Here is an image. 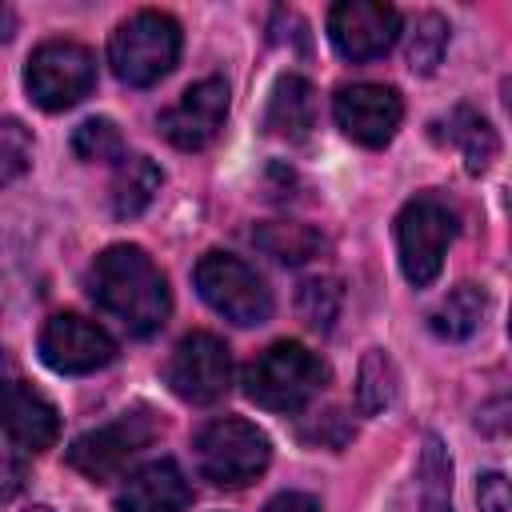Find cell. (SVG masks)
<instances>
[{"label":"cell","instance_id":"1","mask_svg":"<svg viewBox=\"0 0 512 512\" xmlns=\"http://www.w3.org/2000/svg\"><path fill=\"white\" fill-rule=\"evenodd\" d=\"M88 296L108 316H116L132 336H152L172 308L164 272L136 244H112L92 260Z\"/></svg>","mask_w":512,"mask_h":512},{"label":"cell","instance_id":"2","mask_svg":"<svg viewBox=\"0 0 512 512\" xmlns=\"http://www.w3.org/2000/svg\"><path fill=\"white\" fill-rule=\"evenodd\" d=\"M328 380V368L316 352H308L296 340H276L268 344L256 360H248L240 384L244 396L256 400L268 412H296L304 408Z\"/></svg>","mask_w":512,"mask_h":512},{"label":"cell","instance_id":"3","mask_svg":"<svg viewBox=\"0 0 512 512\" xmlns=\"http://www.w3.org/2000/svg\"><path fill=\"white\" fill-rule=\"evenodd\" d=\"M176 56H180V24L168 12H152V8L120 20L108 40V64L132 88H148L164 80L176 68Z\"/></svg>","mask_w":512,"mask_h":512},{"label":"cell","instance_id":"4","mask_svg":"<svg viewBox=\"0 0 512 512\" xmlns=\"http://www.w3.org/2000/svg\"><path fill=\"white\" fill-rule=\"evenodd\" d=\"M196 468L204 480L220 484V488H240V484H252L268 460H272V444L268 436L240 420V416H220V420H208L196 440Z\"/></svg>","mask_w":512,"mask_h":512},{"label":"cell","instance_id":"5","mask_svg":"<svg viewBox=\"0 0 512 512\" xmlns=\"http://www.w3.org/2000/svg\"><path fill=\"white\" fill-rule=\"evenodd\" d=\"M192 280H196L200 300L212 312H220L224 320L240 324V328L264 324L272 316V292H268V284L240 256L204 252L200 264H196V272H192Z\"/></svg>","mask_w":512,"mask_h":512},{"label":"cell","instance_id":"6","mask_svg":"<svg viewBox=\"0 0 512 512\" xmlns=\"http://www.w3.org/2000/svg\"><path fill=\"white\" fill-rule=\"evenodd\" d=\"M456 236V212L440 196H416L396 216V248L408 284L428 288L440 276L444 252Z\"/></svg>","mask_w":512,"mask_h":512},{"label":"cell","instance_id":"7","mask_svg":"<svg viewBox=\"0 0 512 512\" xmlns=\"http://www.w3.org/2000/svg\"><path fill=\"white\" fill-rule=\"evenodd\" d=\"M96 84V60L76 40H48L28 56L24 88L44 112L80 104Z\"/></svg>","mask_w":512,"mask_h":512},{"label":"cell","instance_id":"8","mask_svg":"<svg viewBox=\"0 0 512 512\" xmlns=\"http://www.w3.org/2000/svg\"><path fill=\"white\" fill-rule=\"evenodd\" d=\"M156 432H160V424H156V416H152L148 408L124 412V416H116V420H108V424H100V428L76 436V440L68 444V464H72L80 476H88V480H108V476H116L140 448H148V444L156 440Z\"/></svg>","mask_w":512,"mask_h":512},{"label":"cell","instance_id":"9","mask_svg":"<svg viewBox=\"0 0 512 512\" xmlns=\"http://www.w3.org/2000/svg\"><path fill=\"white\" fill-rule=\"evenodd\" d=\"M164 380L184 404H216L232 388L228 344L216 340L212 332H188L172 348V356L164 364Z\"/></svg>","mask_w":512,"mask_h":512},{"label":"cell","instance_id":"10","mask_svg":"<svg viewBox=\"0 0 512 512\" xmlns=\"http://www.w3.org/2000/svg\"><path fill=\"white\" fill-rule=\"evenodd\" d=\"M36 348H40V360L64 376H84L116 360V340L96 320H84L76 312H56L40 328Z\"/></svg>","mask_w":512,"mask_h":512},{"label":"cell","instance_id":"11","mask_svg":"<svg viewBox=\"0 0 512 512\" xmlns=\"http://www.w3.org/2000/svg\"><path fill=\"white\" fill-rule=\"evenodd\" d=\"M332 116L348 140L384 148L404 120V100L392 84H344L332 96Z\"/></svg>","mask_w":512,"mask_h":512},{"label":"cell","instance_id":"12","mask_svg":"<svg viewBox=\"0 0 512 512\" xmlns=\"http://www.w3.org/2000/svg\"><path fill=\"white\" fill-rule=\"evenodd\" d=\"M328 36L344 60H376L400 36V12L380 0H340L328 12Z\"/></svg>","mask_w":512,"mask_h":512},{"label":"cell","instance_id":"13","mask_svg":"<svg viewBox=\"0 0 512 512\" xmlns=\"http://www.w3.org/2000/svg\"><path fill=\"white\" fill-rule=\"evenodd\" d=\"M224 116H228V84L208 76V80H196L172 108L160 112V136L184 152H196L216 140V132L224 128Z\"/></svg>","mask_w":512,"mask_h":512},{"label":"cell","instance_id":"14","mask_svg":"<svg viewBox=\"0 0 512 512\" xmlns=\"http://www.w3.org/2000/svg\"><path fill=\"white\" fill-rule=\"evenodd\" d=\"M188 500H192V488H188L180 464L176 460H152L120 484L116 512H184Z\"/></svg>","mask_w":512,"mask_h":512},{"label":"cell","instance_id":"15","mask_svg":"<svg viewBox=\"0 0 512 512\" xmlns=\"http://www.w3.org/2000/svg\"><path fill=\"white\" fill-rule=\"evenodd\" d=\"M56 432H60V420H56V408L24 380H16L8 388V440L12 448L20 452H44L56 444Z\"/></svg>","mask_w":512,"mask_h":512},{"label":"cell","instance_id":"16","mask_svg":"<svg viewBox=\"0 0 512 512\" xmlns=\"http://www.w3.org/2000/svg\"><path fill=\"white\" fill-rule=\"evenodd\" d=\"M268 128L284 140H308L316 128V92L304 76H280L268 100Z\"/></svg>","mask_w":512,"mask_h":512},{"label":"cell","instance_id":"17","mask_svg":"<svg viewBox=\"0 0 512 512\" xmlns=\"http://www.w3.org/2000/svg\"><path fill=\"white\" fill-rule=\"evenodd\" d=\"M488 312V296L480 284H456L432 312H428V328L440 336V340H468L480 320Z\"/></svg>","mask_w":512,"mask_h":512},{"label":"cell","instance_id":"18","mask_svg":"<svg viewBox=\"0 0 512 512\" xmlns=\"http://www.w3.org/2000/svg\"><path fill=\"white\" fill-rule=\"evenodd\" d=\"M160 184H164V176L148 156H124L120 168H116V180H112V212H116V220L140 216L156 200Z\"/></svg>","mask_w":512,"mask_h":512},{"label":"cell","instance_id":"19","mask_svg":"<svg viewBox=\"0 0 512 512\" xmlns=\"http://www.w3.org/2000/svg\"><path fill=\"white\" fill-rule=\"evenodd\" d=\"M448 140L456 144V152L464 156V168L468 172H484L496 152H500V140H496V128L468 104L452 108L448 112Z\"/></svg>","mask_w":512,"mask_h":512},{"label":"cell","instance_id":"20","mask_svg":"<svg viewBox=\"0 0 512 512\" xmlns=\"http://www.w3.org/2000/svg\"><path fill=\"white\" fill-rule=\"evenodd\" d=\"M252 240H256L260 252H268V256L280 260V264H304V260H312V256L320 252V244H324L316 228L296 224V220H268V224H260V228L252 232Z\"/></svg>","mask_w":512,"mask_h":512},{"label":"cell","instance_id":"21","mask_svg":"<svg viewBox=\"0 0 512 512\" xmlns=\"http://www.w3.org/2000/svg\"><path fill=\"white\" fill-rule=\"evenodd\" d=\"M396 388H400L396 364L388 360V352L372 348V352L360 360V376H356V404H360V412H364V416L384 412V408L396 400Z\"/></svg>","mask_w":512,"mask_h":512},{"label":"cell","instance_id":"22","mask_svg":"<svg viewBox=\"0 0 512 512\" xmlns=\"http://www.w3.org/2000/svg\"><path fill=\"white\" fill-rule=\"evenodd\" d=\"M72 152L88 164H108V160H124V136L108 116H88L84 124H76L72 132Z\"/></svg>","mask_w":512,"mask_h":512},{"label":"cell","instance_id":"23","mask_svg":"<svg viewBox=\"0 0 512 512\" xmlns=\"http://www.w3.org/2000/svg\"><path fill=\"white\" fill-rule=\"evenodd\" d=\"M296 312L308 328L316 332H328L332 320L340 316V280L332 276H308L296 292Z\"/></svg>","mask_w":512,"mask_h":512},{"label":"cell","instance_id":"24","mask_svg":"<svg viewBox=\"0 0 512 512\" xmlns=\"http://www.w3.org/2000/svg\"><path fill=\"white\" fill-rule=\"evenodd\" d=\"M444 48H448V20L436 12H420L412 20V32H408V68L432 72L440 64Z\"/></svg>","mask_w":512,"mask_h":512},{"label":"cell","instance_id":"25","mask_svg":"<svg viewBox=\"0 0 512 512\" xmlns=\"http://www.w3.org/2000/svg\"><path fill=\"white\" fill-rule=\"evenodd\" d=\"M32 160V136L24 132L20 120H4L0 124V180L12 184Z\"/></svg>","mask_w":512,"mask_h":512},{"label":"cell","instance_id":"26","mask_svg":"<svg viewBox=\"0 0 512 512\" xmlns=\"http://www.w3.org/2000/svg\"><path fill=\"white\" fill-rule=\"evenodd\" d=\"M300 436L308 440V444H324V448H344L348 444V436H352V424L336 412V408H328V412H320L312 424H304L300 428Z\"/></svg>","mask_w":512,"mask_h":512},{"label":"cell","instance_id":"27","mask_svg":"<svg viewBox=\"0 0 512 512\" xmlns=\"http://www.w3.org/2000/svg\"><path fill=\"white\" fill-rule=\"evenodd\" d=\"M480 512H512V480L504 472H484L476 480Z\"/></svg>","mask_w":512,"mask_h":512},{"label":"cell","instance_id":"28","mask_svg":"<svg viewBox=\"0 0 512 512\" xmlns=\"http://www.w3.org/2000/svg\"><path fill=\"white\" fill-rule=\"evenodd\" d=\"M476 428L484 436H508L512 432V396H496L476 412Z\"/></svg>","mask_w":512,"mask_h":512},{"label":"cell","instance_id":"29","mask_svg":"<svg viewBox=\"0 0 512 512\" xmlns=\"http://www.w3.org/2000/svg\"><path fill=\"white\" fill-rule=\"evenodd\" d=\"M264 512H320V500L308 496V492H276Z\"/></svg>","mask_w":512,"mask_h":512},{"label":"cell","instance_id":"30","mask_svg":"<svg viewBox=\"0 0 512 512\" xmlns=\"http://www.w3.org/2000/svg\"><path fill=\"white\" fill-rule=\"evenodd\" d=\"M504 108H508V116H512V80H504Z\"/></svg>","mask_w":512,"mask_h":512},{"label":"cell","instance_id":"31","mask_svg":"<svg viewBox=\"0 0 512 512\" xmlns=\"http://www.w3.org/2000/svg\"><path fill=\"white\" fill-rule=\"evenodd\" d=\"M28 512H52V508H28Z\"/></svg>","mask_w":512,"mask_h":512},{"label":"cell","instance_id":"32","mask_svg":"<svg viewBox=\"0 0 512 512\" xmlns=\"http://www.w3.org/2000/svg\"><path fill=\"white\" fill-rule=\"evenodd\" d=\"M508 332H512V320H508Z\"/></svg>","mask_w":512,"mask_h":512}]
</instances>
